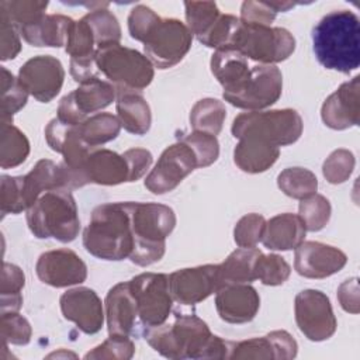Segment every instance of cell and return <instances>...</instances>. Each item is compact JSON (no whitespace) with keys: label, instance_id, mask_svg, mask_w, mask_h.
<instances>
[{"label":"cell","instance_id":"30","mask_svg":"<svg viewBox=\"0 0 360 360\" xmlns=\"http://www.w3.org/2000/svg\"><path fill=\"white\" fill-rule=\"evenodd\" d=\"M211 72L224 90L239 84L250 72L248 59L235 49H217L211 56Z\"/></svg>","mask_w":360,"mask_h":360},{"label":"cell","instance_id":"37","mask_svg":"<svg viewBox=\"0 0 360 360\" xmlns=\"http://www.w3.org/2000/svg\"><path fill=\"white\" fill-rule=\"evenodd\" d=\"M25 284V276L22 270L10 263H3L1 271V314L18 312L22 305L21 290Z\"/></svg>","mask_w":360,"mask_h":360},{"label":"cell","instance_id":"3","mask_svg":"<svg viewBox=\"0 0 360 360\" xmlns=\"http://www.w3.org/2000/svg\"><path fill=\"white\" fill-rule=\"evenodd\" d=\"M83 246L103 260L129 259L134 235L127 202H105L96 207L83 232Z\"/></svg>","mask_w":360,"mask_h":360},{"label":"cell","instance_id":"14","mask_svg":"<svg viewBox=\"0 0 360 360\" xmlns=\"http://www.w3.org/2000/svg\"><path fill=\"white\" fill-rule=\"evenodd\" d=\"M117 96V89L112 83L93 77L66 94L58 105V117L60 121L72 125L82 124L87 115L108 107Z\"/></svg>","mask_w":360,"mask_h":360},{"label":"cell","instance_id":"1","mask_svg":"<svg viewBox=\"0 0 360 360\" xmlns=\"http://www.w3.org/2000/svg\"><path fill=\"white\" fill-rule=\"evenodd\" d=\"M146 342L163 357L228 359L229 342L211 333L208 325L195 315H177L173 325L149 326Z\"/></svg>","mask_w":360,"mask_h":360},{"label":"cell","instance_id":"32","mask_svg":"<svg viewBox=\"0 0 360 360\" xmlns=\"http://www.w3.org/2000/svg\"><path fill=\"white\" fill-rule=\"evenodd\" d=\"M226 110L222 101L217 98L198 100L190 111V125L197 132H205L217 136L224 125Z\"/></svg>","mask_w":360,"mask_h":360},{"label":"cell","instance_id":"13","mask_svg":"<svg viewBox=\"0 0 360 360\" xmlns=\"http://www.w3.org/2000/svg\"><path fill=\"white\" fill-rule=\"evenodd\" d=\"M295 322L301 333L312 342L329 339L338 328L330 301L319 290H304L294 301Z\"/></svg>","mask_w":360,"mask_h":360},{"label":"cell","instance_id":"10","mask_svg":"<svg viewBox=\"0 0 360 360\" xmlns=\"http://www.w3.org/2000/svg\"><path fill=\"white\" fill-rule=\"evenodd\" d=\"M145 56L158 69L176 66L190 51L193 34L177 18H162L152 24L142 41Z\"/></svg>","mask_w":360,"mask_h":360},{"label":"cell","instance_id":"52","mask_svg":"<svg viewBox=\"0 0 360 360\" xmlns=\"http://www.w3.org/2000/svg\"><path fill=\"white\" fill-rule=\"evenodd\" d=\"M128 166V181L139 180L150 167L153 156L148 149L132 148L122 153Z\"/></svg>","mask_w":360,"mask_h":360},{"label":"cell","instance_id":"55","mask_svg":"<svg viewBox=\"0 0 360 360\" xmlns=\"http://www.w3.org/2000/svg\"><path fill=\"white\" fill-rule=\"evenodd\" d=\"M338 300L340 307L349 314H359V280L356 277L343 281L338 288Z\"/></svg>","mask_w":360,"mask_h":360},{"label":"cell","instance_id":"7","mask_svg":"<svg viewBox=\"0 0 360 360\" xmlns=\"http://www.w3.org/2000/svg\"><path fill=\"white\" fill-rule=\"evenodd\" d=\"M302 118L292 108L250 111L235 117L232 135L238 139H256L273 146H285L302 134Z\"/></svg>","mask_w":360,"mask_h":360},{"label":"cell","instance_id":"53","mask_svg":"<svg viewBox=\"0 0 360 360\" xmlns=\"http://www.w3.org/2000/svg\"><path fill=\"white\" fill-rule=\"evenodd\" d=\"M0 22H1V27H0V37H1L0 58H1V60L14 59L21 51L20 30L3 17H0Z\"/></svg>","mask_w":360,"mask_h":360},{"label":"cell","instance_id":"45","mask_svg":"<svg viewBox=\"0 0 360 360\" xmlns=\"http://www.w3.org/2000/svg\"><path fill=\"white\" fill-rule=\"evenodd\" d=\"M1 343L22 346L30 343L32 329L30 322L18 312H6L0 318Z\"/></svg>","mask_w":360,"mask_h":360},{"label":"cell","instance_id":"39","mask_svg":"<svg viewBox=\"0 0 360 360\" xmlns=\"http://www.w3.org/2000/svg\"><path fill=\"white\" fill-rule=\"evenodd\" d=\"M65 49L70 55V59H94L97 46L91 28L84 18L72 22Z\"/></svg>","mask_w":360,"mask_h":360},{"label":"cell","instance_id":"46","mask_svg":"<svg viewBox=\"0 0 360 360\" xmlns=\"http://www.w3.org/2000/svg\"><path fill=\"white\" fill-rule=\"evenodd\" d=\"M135 353V345L127 335H110L101 345L84 354V359L128 360Z\"/></svg>","mask_w":360,"mask_h":360},{"label":"cell","instance_id":"26","mask_svg":"<svg viewBox=\"0 0 360 360\" xmlns=\"http://www.w3.org/2000/svg\"><path fill=\"white\" fill-rule=\"evenodd\" d=\"M305 232L300 215L284 212L266 221L262 242L271 250H290L304 242Z\"/></svg>","mask_w":360,"mask_h":360},{"label":"cell","instance_id":"8","mask_svg":"<svg viewBox=\"0 0 360 360\" xmlns=\"http://www.w3.org/2000/svg\"><path fill=\"white\" fill-rule=\"evenodd\" d=\"M94 60L97 69L115 84V89L142 90L155 76L153 65L145 55L120 44L98 48Z\"/></svg>","mask_w":360,"mask_h":360},{"label":"cell","instance_id":"54","mask_svg":"<svg viewBox=\"0 0 360 360\" xmlns=\"http://www.w3.org/2000/svg\"><path fill=\"white\" fill-rule=\"evenodd\" d=\"M273 346H274V353L276 359L278 360H288L294 359L298 352V345L295 339L285 330H273L267 333Z\"/></svg>","mask_w":360,"mask_h":360},{"label":"cell","instance_id":"38","mask_svg":"<svg viewBox=\"0 0 360 360\" xmlns=\"http://www.w3.org/2000/svg\"><path fill=\"white\" fill-rule=\"evenodd\" d=\"M28 98V91L6 68H1V122L11 124L13 115L18 112Z\"/></svg>","mask_w":360,"mask_h":360},{"label":"cell","instance_id":"31","mask_svg":"<svg viewBox=\"0 0 360 360\" xmlns=\"http://www.w3.org/2000/svg\"><path fill=\"white\" fill-rule=\"evenodd\" d=\"M121 124L118 118L110 112H97L77 124L80 139L90 148H97L115 139L120 134Z\"/></svg>","mask_w":360,"mask_h":360},{"label":"cell","instance_id":"47","mask_svg":"<svg viewBox=\"0 0 360 360\" xmlns=\"http://www.w3.org/2000/svg\"><path fill=\"white\" fill-rule=\"evenodd\" d=\"M228 359H276V353L269 335H266L240 342H229Z\"/></svg>","mask_w":360,"mask_h":360},{"label":"cell","instance_id":"21","mask_svg":"<svg viewBox=\"0 0 360 360\" xmlns=\"http://www.w3.org/2000/svg\"><path fill=\"white\" fill-rule=\"evenodd\" d=\"M321 117L332 129H347L360 121V77L345 82L322 104Z\"/></svg>","mask_w":360,"mask_h":360},{"label":"cell","instance_id":"22","mask_svg":"<svg viewBox=\"0 0 360 360\" xmlns=\"http://www.w3.org/2000/svg\"><path fill=\"white\" fill-rule=\"evenodd\" d=\"M215 308L222 321L228 323H245L256 316L260 308V297L248 283L231 284L217 291Z\"/></svg>","mask_w":360,"mask_h":360},{"label":"cell","instance_id":"20","mask_svg":"<svg viewBox=\"0 0 360 360\" xmlns=\"http://www.w3.org/2000/svg\"><path fill=\"white\" fill-rule=\"evenodd\" d=\"M347 256L338 248L321 242H301L295 248L294 269L307 278H325L340 271Z\"/></svg>","mask_w":360,"mask_h":360},{"label":"cell","instance_id":"2","mask_svg":"<svg viewBox=\"0 0 360 360\" xmlns=\"http://www.w3.org/2000/svg\"><path fill=\"white\" fill-rule=\"evenodd\" d=\"M312 45L318 62L330 70L349 75L360 65V21L349 10L323 15L312 30Z\"/></svg>","mask_w":360,"mask_h":360},{"label":"cell","instance_id":"43","mask_svg":"<svg viewBox=\"0 0 360 360\" xmlns=\"http://www.w3.org/2000/svg\"><path fill=\"white\" fill-rule=\"evenodd\" d=\"M240 20L231 14H221L219 18L212 24V27L198 38V41L215 49H231L235 32L239 27Z\"/></svg>","mask_w":360,"mask_h":360},{"label":"cell","instance_id":"27","mask_svg":"<svg viewBox=\"0 0 360 360\" xmlns=\"http://www.w3.org/2000/svg\"><path fill=\"white\" fill-rule=\"evenodd\" d=\"M73 20L62 14H46L38 22L25 27L20 31L22 38L32 46H53L66 45L69 28Z\"/></svg>","mask_w":360,"mask_h":360},{"label":"cell","instance_id":"16","mask_svg":"<svg viewBox=\"0 0 360 360\" xmlns=\"http://www.w3.org/2000/svg\"><path fill=\"white\" fill-rule=\"evenodd\" d=\"M18 80L35 100L49 103L63 86L65 69L55 56L38 55L20 68Z\"/></svg>","mask_w":360,"mask_h":360},{"label":"cell","instance_id":"35","mask_svg":"<svg viewBox=\"0 0 360 360\" xmlns=\"http://www.w3.org/2000/svg\"><path fill=\"white\" fill-rule=\"evenodd\" d=\"M278 188L288 197L302 200L316 193V176L304 167H287L277 176Z\"/></svg>","mask_w":360,"mask_h":360},{"label":"cell","instance_id":"50","mask_svg":"<svg viewBox=\"0 0 360 360\" xmlns=\"http://www.w3.org/2000/svg\"><path fill=\"white\" fill-rule=\"evenodd\" d=\"M277 11L270 1H245L240 8V21L252 25L271 27Z\"/></svg>","mask_w":360,"mask_h":360},{"label":"cell","instance_id":"25","mask_svg":"<svg viewBox=\"0 0 360 360\" xmlns=\"http://www.w3.org/2000/svg\"><path fill=\"white\" fill-rule=\"evenodd\" d=\"M115 98L117 118L121 127L134 135L146 134L152 124V114L141 90L118 87Z\"/></svg>","mask_w":360,"mask_h":360},{"label":"cell","instance_id":"34","mask_svg":"<svg viewBox=\"0 0 360 360\" xmlns=\"http://www.w3.org/2000/svg\"><path fill=\"white\" fill-rule=\"evenodd\" d=\"M48 1L37 0H3L0 1V17L8 20L20 31L38 22L45 14Z\"/></svg>","mask_w":360,"mask_h":360},{"label":"cell","instance_id":"42","mask_svg":"<svg viewBox=\"0 0 360 360\" xmlns=\"http://www.w3.org/2000/svg\"><path fill=\"white\" fill-rule=\"evenodd\" d=\"M291 273L290 264L278 255H260L255 263V278L264 285H280Z\"/></svg>","mask_w":360,"mask_h":360},{"label":"cell","instance_id":"28","mask_svg":"<svg viewBox=\"0 0 360 360\" xmlns=\"http://www.w3.org/2000/svg\"><path fill=\"white\" fill-rule=\"evenodd\" d=\"M280 156L277 146L256 139H239L233 150L235 165L246 173H262L270 169Z\"/></svg>","mask_w":360,"mask_h":360},{"label":"cell","instance_id":"40","mask_svg":"<svg viewBox=\"0 0 360 360\" xmlns=\"http://www.w3.org/2000/svg\"><path fill=\"white\" fill-rule=\"evenodd\" d=\"M332 207L329 200L322 194H312L302 198L298 205V215L307 231L316 232L325 228L329 222Z\"/></svg>","mask_w":360,"mask_h":360},{"label":"cell","instance_id":"4","mask_svg":"<svg viewBox=\"0 0 360 360\" xmlns=\"http://www.w3.org/2000/svg\"><path fill=\"white\" fill-rule=\"evenodd\" d=\"M134 250L129 260L138 266H149L159 262L166 250V238L176 226L174 211L159 202L127 201Z\"/></svg>","mask_w":360,"mask_h":360},{"label":"cell","instance_id":"24","mask_svg":"<svg viewBox=\"0 0 360 360\" xmlns=\"http://www.w3.org/2000/svg\"><path fill=\"white\" fill-rule=\"evenodd\" d=\"M128 166L124 156L110 149L94 148L84 163V177L87 184L117 186L128 181Z\"/></svg>","mask_w":360,"mask_h":360},{"label":"cell","instance_id":"48","mask_svg":"<svg viewBox=\"0 0 360 360\" xmlns=\"http://www.w3.org/2000/svg\"><path fill=\"white\" fill-rule=\"evenodd\" d=\"M266 219L263 215L252 212L243 215L235 225L233 239L239 248H256L262 242Z\"/></svg>","mask_w":360,"mask_h":360},{"label":"cell","instance_id":"23","mask_svg":"<svg viewBox=\"0 0 360 360\" xmlns=\"http://www.w3.org/2000/svg\"><path fill=\"white\" fill-rule=\"evenodd\" d=\"M138 316L136 302L129 281H122L110 288L105 297V321L108 335H129Z\"/></svg>","mask_w":360,"mask_h":360},{"label":"cell","instance_id":"11","mask_svg":"<svg viewBox=\"0 0 360 360\" xmlns=\"http://www.w3.org/2000/svg\"><path fill=\"white\" fill-rule=\"evenodd\" d=\"M283 93V75L276 65L252 66L249 75L235 87L224 90V100L229 104L260 111L273 105Z\"/></svg>","mask_w":360,"mask_h":360},{"label":"cell","instance_id":"12","mask_svg":"<svg viewBox=\"0 0 360 360\" xmlns=\"http://www.w3.org/2000/svg\"><path fill=\"white\" fill-rule=\"evenodd\" d=\"M129 285L142 323L146 328L165 323L173 304L169 276L163 273H142L132 277Z\"/></svg>","mask_w":360,"mask_h":360},{"label":"cell","instance_id":"36","mask_svg":"<svg viewBox=\"0 0 360 360\" xmlns=\"http://www.w3.org/2000/svg\"><path fill=\"white\" fill-rule=\"evenodd\" d=\"M83 18L91 28L97 49L112 44H120L121 27L117 17L108 8L101 7L91 10Z\"/></svg>","mask_w":360,"mask_h":360},{"label":"cell","instance_id":"5","mask_svg":"<svg viewBox=\"0 0 360 360\" xmlns=\"http://www.w3.org/2000/svg\"><path fill=\"white\" fill-rule=\"evenodd\" d=\"M27 225L39 239L52 238L63 243L75 240L80 231V219L70 190L56 188L44 193L27 210Z\"/></svg>","mask_w":360,"mask_h":360},{"label":"cell","instance_id":"51","mask_svg":"<svg viewBox=\"0 0 360 360\" xmlns=\"http://www.w3.org/2000/svg\"><path fill=\"white\" fill-rule=\"evenodd\" d=\"M158 17L159 15L146 6H135L128 15V30L131 37L136 41H142L143 35L158 20Z\"/></svg>","mask_w":360,"mask_h":360},{"label":"cell","instance_id":"6","mask_svg":"<svg viewBox=\"0 0 360 360\" xmlns=\"http://www.w3.org/2000/svg\"><path fill=\"white\" fill-rule=\"evenodd\" d=\"M56 188H66V176L62 166L49 159L38 160L25 176H1V214L27 211L44 193Z\"/></svg>","mask_w":360,"mask_h":360},{"label":"cell","instance_id":"17","mask_svg":"<svg viewBox=\"0 0 360 360\" xmlns=\"http://www.w3.org/2000/svg\"><path fill=\"white\" fill-rule=\"evenodd\" d=\"M169 288L173 301L181 305H195L218 291V264L176 270L169 274Z\"/></svg>","mask_w":360,"mask_h":360},{"label":"cell","instance_id":"33","mask_svg":"<svg viewBox=\"0 0 360 360\" xmlns=\"http://www.w3.org/2000/svg\"><path fill=\"white\" fill-rule=\"evenodd\" d=\"M30 155V142L24 132L13 124L1 122L0 165L3 169L20 166Z\"/></svg>","mask_w":360,"mask_h":360},{"label":"cell","instance_id":"44","mask_svg":"<svg viewBox=\"0 0 360 360\" xmlns=\"http://www.w3.org/2000/svg\"><path fill=\"white\" fill-rule=\"evenodd\" d=\"M354 155L349 149H336L323 162V177L330 184H340L350 177L354 169Z\"/></svg>","mask_w":360,"mask_h":360},{"label":"cell","instance_id":"19","mask_svg":"<svg viewBox=\"0 0 360 360\" xmlns=\"http://www.w3.org/2000/svg\"><path fill=\"white\" fill-rule=\"evenodd\" d=\"M59 302L65 319L76 323L83 333L94 335L101 330L105 314L94 290L89 287L68 290L62 294Z\"/></svg>","mask_w":360,"mask_h":360},{"label":"cell","instance_id":"18","mask_svg":"<svg viewBox=\"0 0 360 360\" xmlns=\"http://www.w3.org/2000/svg\"><path fill=\"white\" fill-rule=\"evenodd\" d=\"M35 271L44 284L56 288L80 284L87 277L86 263L76 252L66 248L42 253L38 257Z\"/></svg>","mask_w":360,"mask_h":360},{"label":"cell","instance_id":"29","mask_svg":"<svg viewBox=\"0 0 360 360\" xmlns=\"http://www.w3.org/2000/svg\"><path fill=\"white\" fill-rule=\"evenodd\" d=\"M262 252L256 248H239L218 264L219 288L231 284L252 283L255 278V263ZM218 288V290H219Z\"/></svg>","mask_w":360,"mask_h":360},{"label":"cell","instance_id":"49","mask_svg":"<svg viewBox=\"0 0 360 360\" xmlns=\"http://www.w3.org/2000/svg\"><path fill=\"white\" fill-rule=\"evenodd\" d=\"M180 141H183L193 149L197 158L198 167H207L218 159L219 143L217 141V136L214 135L193 131L191 134L183 136Z\"/></svg>","mask_w":360,"mask_h":360},{"label":"cell","instance_id":"9","mask_svg":"<svg viewBox=\"0 0 360 360\" xmlns=\"http://www.w3.org/2000/svg\"><path fill=\"white\" fill-rule=\"evenodd\" d=\"M231 49L262 65H274L285 60L294 52L295 39L285 28L252 25L240 21Z\"/></svg>","mask_w":360,"mask_h":360},{"label":"cell","instance_id":"41","mask_svg":"<svg viewBox=\"0 0 360 360\" xmlns=\"http://www.w3.org/2000/svg\"><path fill=\"white\" fill-rule=\"evenodd\" d=\"M184 7L187 27L197 39L202 37L221 15L214 1H186Z\"/></svg>","mask_w":360,"mask_h":360},{"label":"cell","instance_id":"15","mask_svg":"<svg viewBox=\"0 0 360 360\" xmlns=\"http://www.w3.org/2000/svg\"><path fill=\"white\" fill-rule=\"evenodd\" d=\"M197 167L193 149L183 141H177L162 152L158 163L145 179V187L153 194L169 193Z\"/></svg>","mask_w":360,"mask_h":360}]
</instances>
